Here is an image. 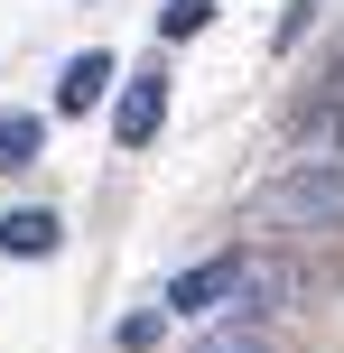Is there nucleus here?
<instances>
[{"label": "nucleus", "instance_id": "6e6552de", "mask_svg": "<svg viewBox=\"0 0 344 353\" xmlns=\"http://www.w3.org/2000/svg\"><path fill=\"white\" fill-rule=\"evenodd\" d=\"M205 19H214V0H168V10H159V37H196Z\"/></svg>", "mask_w": 344, "mask_h": 353}, {"label": "nucleus", "instance_id": "1a4fd4ad", "mask_svg": "<svg viewBox=\"0 0 344 353\" xmlns=\"http://www.w3.org/2000/svg\"><path fill=\"white\" fill-rule=\"evenodd\" d=\"M159 344V316H121V353H149Z\"/></svg>", "mask_w": 344, "mask_h": 353}, {"label": "nucleus", "instance_id": "20e7f679", "mask_svg": "<svg viewBox=\"0 0 344 353\" xmlns=\"http://www.w3.org/2000/svg\"><path fill=\"white\" fill-rule=\"evenodd\" d=\"M56 242H65V223H56L47 205H19L10 223H0V251H10V261H47Z\"/></svg>", "mask_w": 344, "mask_h": 353}, {"label": "nucleus", "instance_id": "0eeeda50", "mask_svg": "<svg viewBox=\"0 0 344 353\" xmlns=\"http://www.w3.org/2000/svg\"><path fill=\"white\" fill-rule=\"evenodd\" d=\"M196 353H270V325H261V316H242V325H205Z\"/></svg>", "mask_w": 344, "mask_h": 353}, {"label": "nucleus", "instance_id": "423d86ee", "mask_svg": "<svg viewBox=\"0 0 344 353\" xmlns=\"http://www.w3.org/2000/svg\"><path fill=\"white\" fill-rule=\"evenodd\" d=\"M37 140H47V121H37V112H0V168H28Z\"/></svg>", "mask_w": 344, "mask_h": 353}, {"label": "nucleus", "instance_id": "f03ea898", "mask_svg": "<svg viewBox=\"0 0 344 353\" xmlns=\"http://www.w3.org/2000/svg\"><path fill=\"white\" fill-rule=\"evenodd\" d=\"M242 270H252V261H242V251H233V261H205V270H186V279L168 288V307H177V316H205V307L242 298Z\"/></svg>", "mask_w": 344, "mask_h": 353}, {"label": "nucleus", "instance_id": "7ed1b4c3", "mask_svg": "<svg viewBox=\"0 0 344 353\" xmlns=\"http://www.w3.org/2000/svg\"><path fill=\"white\" fill-rule=\"evenodd\" d=\"M121 140L140 149V140H159V121H168V74H130V93H121Z\"/></svg>", "mask_w": 344, "mask_h": 353}, {"label": "nucleus", "instance_id": "f257e3e1", "mask_svg": "<svg viewBox=\"0 0 344 353\" xmlns=\"http://www.w3.org/2000/svg\"><path fill=\"white\" fill-rule=\"evenodd\" d=\"M261 223H279V232H326V223H344V159L261 186Z\"/></svg>", "mask_w": 344, "mask_h": 353}, {"label": "nucleus", "instance_id": "39448f33", "mask_svg": "<svg viewBox=\"0 0 344 353\" xmlns=\"http://www.w3.org/2000/svg\"><path fill=\"white\" fill-rule=\"evenodd\" d=\"M103 84H112V56H74L65 84H56V112H93V103H103Z\"/></svg>", "mask_w": 344, "mask_h": 353}]
</instances>
